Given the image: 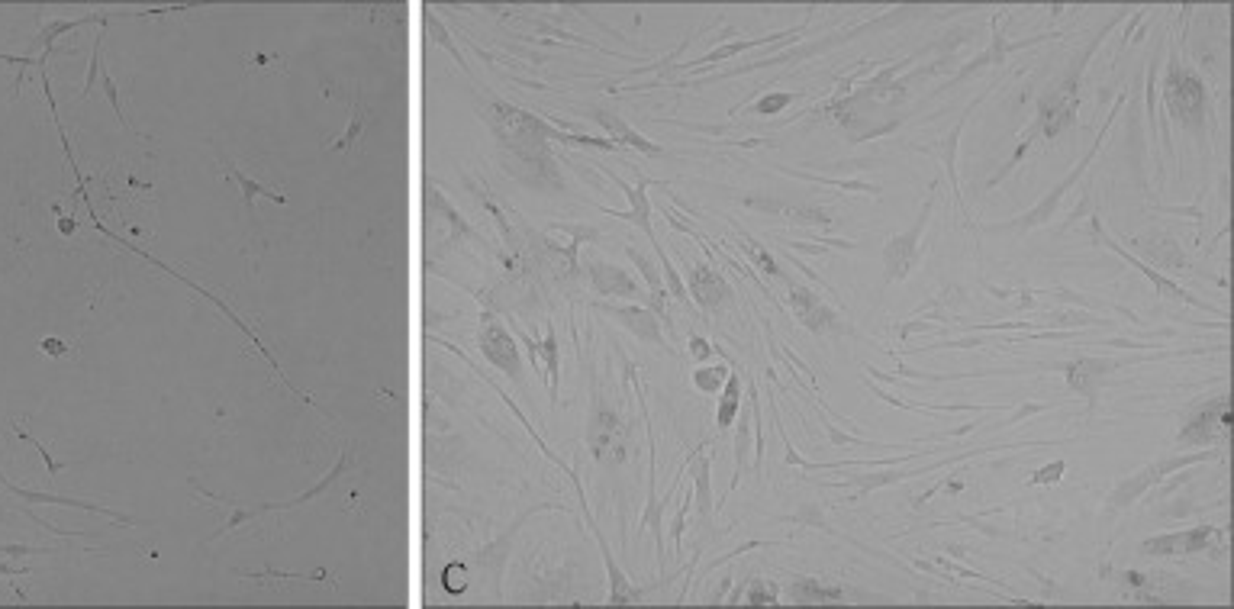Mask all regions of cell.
Returning <instances> with one entry per match:
<instances>
[{
  "mask_svg": "<svg viewBox=\"0 0 1234 609\" xmlns=\"http://www.w3.org/2000/svg\"><path fill=\"white\" fill-rule=\"evenodd\" d=\"M490 129H493V136L503 142L506 152L526 158L529 165H539V168L548 162V139L564 142V136H568V133H561V129L545 126V120H539V116L516 110L497 97L490 100Z\"/></svg>",
  "mask_w": 1234,
  "mask_h": 609,
  "instance_id": "obj_1",
  "label": "cell"
},
{
  "mask_svg": "<svg viewBox=\"0 0 1234 609\" xmlns=\"http://www.w3.org/2000/svg\"><path fill=\"white\" fill-rule=\"evenodd\" d=\"M1112 29V23L1109 26H1102L1099 33H1096V39H1093V46L1086 49L1077 62H1073L1067 71H1064V78L1057 81L1054 87L1048 94H1044L1041 100H1038V133L1041 136H1061V129H1067V126H1073V116H1077V107H1080V75H1083V68H1086V62H1090L1093 58V52H1096V46L1102 39H1106V33Z\"/></svg>",
  "mask_w": 1234,
  "mask_h": 609,
  "instance_id": "obj_2",
  "label": "cell"
},
{
  "mask_svg": "<svg viewBox=\"0 0 1234 609\" xmlns=\"http://www.w3.org/2000/svg\"><path fill=\"white\" fill-rule=\"evenodd\" d=\"M1164 100H1167V110L1173 113L1183 129H1193L1199 133L1202 123H1206V87H1202L1196 71L1183 68L1177 58L1170 62L1167 75H1164Z\"/></svg>",
  "mask_w": 1234,
  "mask_h": 609,
  "instance_id": "obj_3",
  "label": "cell"
},
{
  "mask_svg": "<svg viewBox=\"0 0 1234 609\" xmlns=\"http://www.w3.org/2000/svg\"><path fill=\"white\" fill-rule=\"evenodd\" d=\"M348 461H352V455H348V448H345V452H342V458H339V464H336V468H332V471H329V474L323 477V481H319V484H316V487H310L307 493H300V497H297V500H290V503H261V506H252V510H236V506H232L229 500H223V497H216V493H210L207 487H200L197 481H191V487H194L197 493H203V497H207L210 503H220V506H229V510H232V513H229V519H226V522H223V526H220V529H216V532L210 535V539H207V542H216V539H223V535H226V532H232V529H239V526H245V522H252V519H258V516H265V513H274V510H294V506H300V503H307V500H316V497H323V493H326V490H329L332 484H339V477H342V474L348 471Z\"/></svg>",
  "mask_w": 1234,
  "mask_h": 609,
  "instance_id": "obj_4",
  "label": "cell"
},
{
  "mask_svg": "<svg viewBox=\"0 0 1234 609\" xmlns=\"http://www.w3.org/2000/svg\"><path fill=\"white\" fill-rule=\"evenodd\" d=\"M626 442H629V426L622 423L616 410H609L606 403L593 400L590 410V426H587V445L590 455L597 461H626Z\"/></svg>",
  "mask_w": 1234,
  "mask_h": 609,
  "instance_id": "obj_5",
  "label": "cell"
},
{
  "mask_svg": "<svg viewBox=\"0 0 1234 609\" xmlns=\"http://www.w3.org/2000/svg\"><path fill=\"white\" fill-rule=\"evenodd\" d=\"M1228 435H1231V410H1228V394H1222L1218 400L1202 403L1199 410L1186 419L1180 435H1177V445L1180 448H1206L1218 439H1228Z\"/></svg>",
  "mask_w": 1234,
  "mask_h": 609,
  "instance_id": "obj_6",
  "label": "cell"
},
{
  "mask_svg": "<svg viewBox=\"0 0 1234 609\" xmlns=\"http://www.w3.org/2000/svg\"><path fill=\"white\" fill-rule=\"evenodd\" d=\"M932 200H935V191H932V197L925 200V207L916 216V223H912L906 232H899V236H893L887 242V249H883V274H887V281H903L906 274L912 271V265H916L919 242L925 236L928 216H932Z\"/></svg>",
  "mask_w": 1234,
  "mask_h": 609,
  "instance_id": "obj_7",
  "label": "cell"
},
{
  "mask_svg": "<svg viewBox=\"0 0 1234 609\" xmlns=\"http://www.w3.org/2000/svg\"><path fill=\"white\" fill-rule=\"evenodd\" d=\"M477 345H481L484 358L490 361L493 368H500L513 384H522L519 345H516V339H513L510 332H506L490 313H484V326H481V332H477Z\"/></svg>",
  "mask_w": 1234,
  "mask_h": 609,
  "instance_id": "obj_8",
  "label": "cell"
},
{
  "mask_svg": "<svg viewBox=\"0 0 1234 609\" xmlns=\"http://www.w3.org/2000/svg\"><path fill=\"white\" fill-rule=\"evenodd\" d=\"M1222 532L1215 526H1196V529H1186V532H1173V535H1154L1141 545L1144 555H1157V558H1186V555H1199V551H1209Z\"/></svg>",
  "mask_w": 1234,
  "mask_h": 609,
  "instance_id": "obj_9",
  "label": "cell"
},
{
  "mask_svg": "<svg viewBox=\"0 0 1234 609\" xmlns=\"http://www.w3.org/2000/svg\"><path fill=\"white\" fill-rule=\"evenodd\" d=\"M1212 458V452H1199V455H1183V458H1170V461H1157V464H1151V468H1144L1141 474H1135V477H1128V481H1122L1119 484V490L1112 493V506H1131L1135 503L1138 497L1148 487H1154L1157 481H1164V477L1170 474V471H1180V468H1186V464H1193V461H1209Z\"/></svg>",
  "mask_w": 1234,
  "mask_h": 609,
  "instance_id": "obj_10",
  "label": "cell"
},
{
  "mask_svg": "<svg viewBox=\"0 0 1234 609\" xmlns=\"http://www.w3.org/2000/svg\"><path fill=\"white\" fill-rule=\"evenodd\" d=\"M577 497H580V510H584V519H587V526H590V532H593V539H597V545H600V551H603V561H606V571H609V590H613V593H609V603H613V606L638 603V600H642V590H635V587L629 584V577L622 574L619 561L613 558V551H609L600 526H597V522H593V516H590V506H587V500H584V490H577Z\"/></svg>",
  "mask_w": 1234,
  "mask_h": 609,
  "instance_id": "obj_11",
  "label": "cell"
},
{
  "mask_svg": "<svg viewBox=\"0 0 1234 609\" xmlns=\"http://www.w3.org/2000/svg\"><path fill=\"white\" fill-rule=\"evenodd\" d=\"M790 307H793L796 319H800L812 336H822V332L838 329V313L829 307V303H822L809 287L790 284Z\"/></svg>",
  "mask_w": 1234,
  "mask_h": 609,
  "instance_id": "obj_12",
  "label": "cell"
},
{
  "mask_svg": "<svg viewBox=\"0 0 1234 609\" xmlns=\"http://www.w3.org/2000/svg\"><path fill=\"white\" fill-rule=\"evenodd\" d=\"M600 310L609 313L613 319H619L622 326L629 332H635V339H642L648 345H658L664 348V332H661V319L651 313L648 307H622V303H600Z\"/></svg>",
  "mask_w": 1234,
  "mask_h": 609,
  "instance_id": "obj_13",
  "label": "cell"
},
{
  "mask_svg": "<svg viewBox=\"0 0 1234 609\" xmlns=\"http://www.w3.org/2000/svg\"><path fill=\"white\" fill-rule=\"evenodd\" d=\"M684 287H687V297H693V303H700L703 310H719L725 300H732V287L725 284L722 274H716L706 265H696L690 271V278L684 281Z\"/></svg>",
  "mask_w": 1234,
  "mask_h": 609,
  "instance_id": "obj_14",
  "label": "cell"
},
{
  "mask_svg": "<svg viewBox=\"0 0 1234 609\" xmlns=\"http://www.w3.org/2000/svg\"><path fill=\"white\" fill-rule=\"evenodd\" d=\"M548 513V510H561V506H555V503H545V506H535V510H526L522 513L510 529H506L500 539H493V545H487V548H481L477 551V564H484L487 571H493V590H500V571H503V561H506V555H510V548H513V539L519 535V529L526 526V519L532 516V513Z\"/></svg>",
  "mask_w": 1234,
  "mask_h": 609,
  "instance_id": "obj_15",
  "label": "cell"
},
{
  "mask_svg": "<svg viewBox=\"0 0 1234 609\" xmlns=\"http://www.w3.org/2000/svg\"><path fill=\"white\" fill-rule=\"evenodd\" d=\"M626 252H629V258L638 265V271H642V278H645V284H648V310L655 313L661 323L674 326V319H671V294H667L658 265H655V261H651L648 255L638 252L635 245H626Z\"/></svg>",
  "mask_w": 1234,
  "mask_h": 609,
  "instance_id": "obj_16",
  "label": "cell"
},
{
  "mask_svg": "<svg viewBox=\"0 0 1234 609\" xmlns=\"http://www.w3.org/2000/svg\"><path fill=\"white\" fill-rule=\"evenodd\" d=\"M522 342H526V348H529V358H532V365H539L542 371H548V397H551V406L558 403V384H561V355H558V336H555V326H545V339L542 342H535V339H529V336H519Z\"/></svg>",
  "mask_w": 1234,
  "mask_h": 609,
  "instance_id": "obj_17",
  "label": "cell"
},
{
  "mask_svg": "<svg viewBox=\"0 0 1234 609\" xmlns=\"http://www.w3.org/2000/svg\"><path fill=\"white\" fill-rule=\"evenodd\" d=\"M606 174L616 181L619 191L629 197L632 207H629V210H609V207H600V210H603V213H609V216H616V220H622V223H632L635 229H642V232L655 229V226H651V200H648V184H651V181H648V178H642V181H638V184L632 187V184H626L622 178H616L613 171H606Z\"/></svg>",
  "mask_w": 1234,
  "mask_h": 609,
  "instance_id": "obj_18",
  "label": "cell"
},
{
  "mask_svg": "<svg viewBox=\"0 0 1234 609\" xmlns=\"http://www.w3.org/2000/svg\"><path fill=\"white\" fill-rule=\"evenodd\" d=\"M1093 229H1096V236H1099L1102 242H1106V245H1109V249H1112L1115 255H1122V258L1128 261V265H1135V268H1138V271L1144 274V278H1148V281L1154 284V290H1157V294H1164V297H1170V300H1180V303H1193V307H1202V300H1199V297H1193V294H1189V290H1183L1180 284H1173V281H1167V278H1164V274H1160V271L1148 268V265H1144V261H1138L1135 255H1131V252H1125V249H1122V245H1119V242H1115V239H1109V236H1106V232H1102L1099 220H1093Z\"/></svg>",
  "mask_w": 1234,
  "mask_h": 609,
  "instance_id": "obj_19",
  "label": "cell"
},
{
  "mask_svg": "<svg viewBox=\"0 0 1234 609\" xmlns=\"http://www.w3.org/2000/svg\"><path fill=\"white\" fill-rule=\"evenodd\" d=\"M587 274H590V284L597 287V294H603V297H626V300L638 297V284L629 278V271L609 265V261L590 258Z\"/></svg>",
  "mask_w": 1234,
  "mask_h": 609,
  "instance_id": "obj_20",
  "label": "cell"
},
{
  "mask_svg": "<svg viewBox=\"0 0 1234 609\" xmlns=\"http://www.w3.org/2000/svg\"><path fill=\"white\" fill-rule=\"evenodd\" d=\"M1109 371H1112L1109 361L1077 358V361H1070V365H1067V384H1070V390H1077V394L1086 397L1090 410H1096V394H1099V387H1102V377H1106Z\"/></svg>",
  "mask_w": 1234,
  "mask_h": 609,
  "instance_id": "obj_21",
  "label": "cell"
},
{
  "mask_svg": "<svg viewBox=\"0 0 1234 609\" xmlns=\"http://www.w3.org/2000/svg\"><path fill=\"white\" fill-rule=\"evenodd\" d=\"M593 120H597L609 136H613V142L616 145H629V149H635V152H645V155H664V149L658 142H651V139H645L642 133H635V129L622 120L619 113H609V110H597L593 113Z\"/></svg>",
  "mask_w": 1234,
  "mask_h": 609,
  "instance_id": "obj_22",
  "label": "cell"
},
{
  "mask_svg": "<svg viewBox=\"0 0 1234 609\" xmlns=\"http://www.w3.org/2000/svg\"><path fill=\"white\" fill-rule=\"evenodd\" d=\"M216 158H220V165H223V174H226V178H229L232 184H239V187H242V207H245V213H249V223H252V226H255V197H265V200H271V203H281V207L287 203V197L268 191V187L261 184V181L249 178V174H242L236 165L229 162V158H226L223 152H216Z\"/></svg>",
  "mask_w": 1234,
  "mask_h": 609,
  "instance_id": "obj_23",
  "label": "cell"
},
{
  "mask_svg": "<svg viewBox=\"0 0 1234 609\" xmlns=\"http://www.w3.org/2000/svg\"><path fill=\"white\" fill-rule=\"evenodd\" d=\"M368 123H371V107L365 104V97H361V87H355V100H352V116H348V126L326 145V152H352L355 145H358V139L365 136Z\"/></svg>",
  "mask_w": 1234,
  "mask_h": 609,
  "instance_id": "obj_24",
  "label": "cell"
},
{
  "mask_svg": "<svg viewBox=\"0 0 1234 609\" xmlns=\"http://www.w3.org/2000/svg\"><path fill=\"white\" fill-rule=\"evenodd\" d=\"M429 200H432V207H439V210L445 213V220H448V223H452V236H448V239L442 242V249H439V252H435V255H442V252H448V249H452V245H455L458 239H474V242H481V236H477V232H474V229H471L468 223H464V216H461L458 210H452V203H448V200H445L442 194H435V191H429Z\"/></svg>",
  "mask_w": 1234,
  "mask_h": 609,
  "instance_id": "obj_25",
  "label": "cell"
},
{
  "mask_svg": "<svg viewBox=\"0 0 1234 609\" xmlns=\"http://www.w3.org/2000/svg\"><path fill=\"white\" fill-rule=\"evenodd\" d=\"M738 406H742V381H738L735 371H729V377H725V384H722L719 406H716V426L719 429H729L735 423Z\"/></svg>",
  "mask_w": 1234,
  "mask_h": 609,
  "instance_id": "obj_26",
  "label": "cell"
},
{
  "mask_svg": "<svg viewBox=\"0 0 1234 609\" xmlns=\"http://www.w3.org/2000/svg\"><path fill=\"white\" fill-rule=\"evenodd\" d=\"M236 577H242V580H252V584H258V587H274V584H281V580H332L323 568H316V571H310V574H300V571H278V568H265V571H232Z\"/></svg>",
  "mask_w": 1234,
  "mask_h": 609,
  "instance_id": "obj_27",
  "label": "cell"
},
{
  "mask_svg": "<svg viewBox=\"0 0 1234 609\" xmlns=\"http://www.w3.org/2000/svg\"><path fill=\"white\" fill-rule=\"evenodd\" d=\"M790 600L793 603H838L841 590L825 587V584H819V580H796V584L790 587Z\"/></svg>",
  "mask_w": 1234,
  "mask_h": 609,
  "instance_id": "obj_28",
  "label": "cell"
},
{
  "mask_svg": "<svg viewBox=\"0 0 1234 609\" xmlns=\"http://www.w3.org/2000/svg\"><path fill=\"white\" fill-rule=\"evenodd\" d=\"M696 497H700V522L709 526L713 522V497H709V461H696Z\"/></svg>",
  "mask_w": 1234,
  "mask_h": 609,
  "instance_id": "obj_29",
  "label": "cell"
},
{
  "mask_svg": "<svg viewBox=\"0 0 1234 609\" xmlns=\"http://www.w3.org/2000/svg\"><path fill=\"white\" fill-rule=\"evenodd\" d=\"M464 187H468V191H471V194H474L477 200H481V203H484V207H487V213H493V220H497V223H500V232H503V239H506V242H513V229H510V223H506V216H503V210L497 207V200H493V197H490V194H487V191H484V187H481V184H477L474 178H471V181H464Z\"/></svg>",
  "mask_w": 1234,
  "mask_h": 609,
  "instance_id": "obj_30",
  "label": "cell"
},
{
  "mask_svg": "<svg viewBox=\"0 0 1234 609\" xmlns=\"http://www.w3.org/2000/svg\"><path fill=\"white\" fill-rule=\"evenodd\" d=\"M725 377H729V371H725V365H713V368H696V374H693V384L703 390V394H719L722 390V384H725Z\"/></svg>",
  "mask_w": 1234,
  "mask_h": 609,
  "instance_id": "obj_31",
  "label": "cell"
},
{
  "mask_svg": "<svg viewBox=\"0 0 1234 609\" xmlns=\"http://www.w3.org/2000/svg\"><path fill=\"white\" fill-rule=\"evenodd\" d=\"M745 249H748V258H751V261H754V265H758V268H761V271L767 274V278H783V271H780V265H777V261L771 258V252H767V249H761V245H758V242H745Z\"/></svg>",
  "mask_w": 1234,
  "mask_h": 609,
  "instance_id": "obj_32",
  "label": "cell"
},
{
  "mask_svg": "<svg viewBox=\"0 0 1234 609\" xmlns=\"http://www.w3.org/2000/svg\"><path fill=\"white\" fill-rule=\"evenodd\" d=\"M442 584H445L448 593H461L464 587H468V568H464L461 561H452L442 574Z\"/></svg>",
  "mask_w": 1234,
  "mask_h": 609,
  "instance_id": "obj_33",
  "label": "cell"
},
{
  "mask_svg": "<svg viewBox=\"0 0 1234 609\" xmlns=\"http://www.w3.org/2000/svg\"><path fill=\"white\" fill-rule=\"evenodd\" d=\"M745 600H748L751 606H774V603H777V587L764 584V580H751Z\"/></svg>",
  "mask_w": 1234,
  "mask_h": 609,
  "instance_id": "obj_34",
  "label": "cell"
},
{
  "mask_svg": "<svg viewBox=\"0 0 1234 609\" xmlns=\"http://www.w3.org/2000/svg\"><path fill=\"white\" fill-rule=\"evenodd\" d=\"M429 29H432V36H435V39H439V42H442V49H448V55H452V58H455V62L461 65V71H468V62H464V58H461V52L455 49V42H452V36H448V29H445V26H442L439 20H435V17H429Z\"/></svg>",
  "mask_w": 1234,
  "mask_h": 609,
  "instance_id": "obj_35",
  "label": "cell"
},
{
  "mask_svg": "<svg viewBox=\"0 0 1234 609\" xmlns=\"http://www.w3.org/2000/svg\"><path fill=\"white\" fill-rule=\"evenodd\" d=\"M790 100H793V94H767L761 104H754V113H761V116L780 113L783 107H790Z\"/></svg>",
  "mask_w": 1234,
  "mask_h": 609,
  "instance_id": "obj_36",
  "label": "cell"
},
{
  "mask_svg": "<svg viewBox=\"0 0 1234 609\" xmlns=\"http://www.w3.org/2000/svg\"><path fill=\"white\" fill-rule=\"evenodd\" d=\"M100 84H104V91H107V100H110V107L116 110V116H120V123H123V129L129 133V126H126V116H123V107H120V94H116V84H113V78H110V71H104L100 68V78H97Z\"/></svg>",
  "mask_w": 1234,
  "mask_h": 609,
  "instance_id": "obj_37",
  "label": "cell"
},
{
  "mask_svg": "<svg viewBox=\"0 0 1234 609\" xmlns=\"http://www.w3.org/2000/svg\"><path fill=\"white\" fill-rule=\"evenodd\" d=\"M100 42H104V39L97 36V42H94V55H91V68H87V84H84V91H81V97H84V100L91 97L94 84H97V78H100V68H104V65H100Z\"/></svg>",
  "mask_w": 1234,
  "mask_h": 609,
  "instance_id": "obj_38",
  "label": "cell"
},
{
  "mask_svg": "<svg viewBox=\"0 0 1234 609\" xmlns=\"http://www.w3.org/2000/svg\"><path fill=\"white\" fill-rule=\"evenodd\" d=\"M1112 580H1119V584H1125L1128 590L1148 587V574H1141V571H1112Z\"/></svg>",
  "mask_w": 1234,
  "mask_h": 609,
  "instance_id": "obj_39",
  "label": "cell"
},
{
  "mask_svg": "<svg viewBox=\"0 0 1234 609\" xmlns=\"http://www.w3.org/2000/svg\"><path fill=\"white\" fill-rule=\"evenodd\" d=\"M1057 477H1064V461H1054V464H1048L1044 471H1038V474L1032 477V484H1038V487H1041V484H1054Z\"/></svg>",
  "mask_w": 1234,
  "mask_h": 609,
  "instance_id": "obj_40",
  "label": "cell"
},
{
  "mask_svg": "<svg viewBox=\"0 0 1234 609\" xmlns=\"http://www.w3.org/2000/svg\"><path fill=\"white\" fill-rule=\"evenodd\" d=\"M690 355L696 358V361H706V358H713V345H709L703 336H690Z\"/></svg>",
  "mask_w": 1234,
  "mask_h": 609,
  "instance_id": "obj_41",
  "label": "cell"
},
{
  "mask_svg": "<svg viewBox=\"0 0 1234 609\" xmlns=\"http://www.w3.org/2000/svg\"><path fill=\"white\" fill-rule=\"evenodd\" d=\"M42 348H46L49 355H62V352H65V345L55 342V339H46V342H42Z\"/></svg>",
  "mask_w": 1234,
  "mask_h": 609,
  "instance_id": "obj_42",
  "label": "cell"
},
{
  "mask_svg": "<svg viewBox=\"0 0 1234 609\" xmlns=\"http://www.w3.org/2000/svg\"><path fill=\"white\" fill-rule=\"evenodd\" d=\"M255 65H258V68H268V65H281V58H274V55H255Z\"/></svg>",
  "mask_w": 1234,
  "mask_h": 609,
  "instance_id": "obj_43",
  "label": "cell"
},
{
  "mask_svg": "<svg viewBox=\"0 0 1234 609\" xmlns=\"http://www.w3.org/2000/svg\"><path fill=\"white\" fill-rule=\"evenodd\" d=\"M26 564H0V574H26Z\"/></svg>",
  "mask_w": 1234,
  "mask_h": 609,
  "instance_id": "obj_44",
  "label": "cell"
}]
</instances>
